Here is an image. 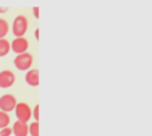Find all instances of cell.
I'll return each instance as SVG.
<instances>
[{
  "mask_svg": "<svg viewBox=\"0 0 152 136\" xmlns=\"http://www.w3.org/2000/svg\"><path fill=\"white\" fill-rule=\"evenodd\" d=\"M32 63H34V56L28 52L20 53L13 60V64L19 71H29L32 67Z\"/></svg>",
  "mask_w": 152,
  "mask_h": 136,
  "instance_id": "6da1fadb",
  "label": "cell"
},
{
  "mask_svg": "<svg viewBox=\"0 0 152 136\" xmlns=\"http://www.w3.org/2000/svg\"><path fill=\"white\" fill-rule=\"evenodd\" d=\"M27 28H28V20H27L26 16L20 15L13 20L12 32L16 37H23V35L27 32Z\"/></svg>",
  "mask_w": 152,
  "mask_h": 136,
  "instance_id": "7a4b0ae2",
  "label": "cell"
},
{
  "mask_svg": "<svg viewBox=\"0 0 152 136\" xmlns=\"http://www.w3.org/2000/svg\"><path fill=\"white\" fill-rule=\"evenodd\" d=\"M15 115L18 118L19 121H23V123H28L29 119L32 118V111L27 103H18L15 108Z\"/></svg>",
  "mask_w": 152,
  "mask_h": 136,
  "instance_id": "3957f363",
  "label": "cell"
},
{
  "mask_svg": "<svg viewBox=\"0 0 152 136\" xmlns=\"http://www.w3.org/2000/svg\"><path fill=\"white\" fill-rule=\"evenodd\" d=\"M18 102H16V97L12 94H5L0 97V111L3 112H11V111H15Z\"/></svg>",
  "mask_w": 152,
  "mask_h": 136,
  "instance_id": "277c9868",
  "label": "cell"
},
{
  "mask_svg": "<svg viewBox=\"0 0 152 136\" xmlns=\"http://www.w3.org/2000/svg\"><path fill=\"white\" fill-rule=\"evenodd\" d=\"M16 78L15 73L10 69H4L0 72V88H10L13 86Z\"/></svg>",
  "mask_w": 152,
  "mask_h": 136,
  "instance_id": "5b68a950",
  "label": "cell"
},
{
  "mask_svg": "<svg viewBox=\"0 0 152 136\" xmlns=\"http://www.w3.org/2000/svg\"><path fill=\"white\" fill-rule=\"evenodd\" d=\"M11 48L15 53L20 55V53H26L28 50V40L24 39V37H16L15 40L11 44Z\"/></svg>",
  "mask_w": 152,
  "mask_h": 136,
  "instance_id": "8992f818",
  "label": "cell"
},
{
  "mask_svg": "<svg viewBox=\"0 0 152 136\" xmlns=\"http://www.w3.org/2000/svg\"><path fill=\"white\" fill-rule=\"evenodd\" d=\"M12 134L15 136H28L29 135V126L27 123L16 120L12 126Z\"/></svg>",
  "mask_w": 152,
  "mask_h": 136,
  "instance_id": "52a82bcc",
  "label": "cell"
},
{
  "mask_svg": "<svg viewBox=\"0 0 152 136\" xmlns=\"http://www.w3.org/2000/svg\"><path fill=\"white\" fill-rule=\"evenodd\" d=\"M26 83L31 87L39 86V71L37 69H29L26 75Z\"/></svg>",
  "mask_w": 152,
  "mask_h": 136,
  "instance_id": "ba28073f",
  "label": "cell"
},
{
  "mask_svg": "<svg viewBox=\"0 0 152 136\" xmlns=\"http://www.w3.org/2000/svg\"><path fill=\"white\" fill-rule=\"evenodd\" d=\"M11 50V44L8 40L5 39H0V58H3V56H7L8 52H10Z\"/></svg>",
  "mask_w": 152,
  "mask_h": 136,
  "instance_id": "9c48e42d",
  "label": "cell"
},
{
  "mask_svg": "<svg viewBox=\"0 0 152 136\" xmlns=\"http://www.w3.org/2000/svg\"><path fill=\"white\" fill-rule=\"evenodd\" d=\"M11 119L10 116H8L7 112H3V111H0V129L5 128V127H8V124H10Z\"/></svg>",
  "mask_w": 152,
  "mask_h": 136,
  "instance_id": "30bf717a",
  "label": "cell"
},
{
  "mask_svg": "<svg viewBox=\"0 0 152 136\" xmlns=\"http://www.w3.org/2000/svg\"><path fill=\"white\" fill-rule=\"evenodd\" d=\"M8 23L4 20V19H0V39H4V36L8 34Z\"/></svg>",
  "mask_w": 152,
  "mask_h": 136,
  "instance_id": "8fae6325",
  "label": "cell"
},
{
  "mask_svg": "<svg viewBox=\"0 0 152 136\" xmlns=\"http://www.w3.org/2000/svg\"><path fill=\"white\" fill-rule=\"evenodd\" d=\"M29 135L39 136V121H34L29 124Z\"/></svg>",
  "mask_w": 152,
  "mask_h": 136,
  "instance_id": "7c38bea8",
  "label": "cell"
},
{
  "mask_svg": "<svg viewBox=\"0 0 152 136\" xmlns=\"http://www.w3.org/2000/svg\"><path fill=\"white\" fill-rule=\"evenodd\" d=\"M11 134H12V128H10V127L0 129V136H11Z\"/></svg>",
  "mask_w": 152,
  "mask_h": 136,
  "instance_id": "4fadbf2b",
  "label": "cell"
},
{
  "mask_svg": "<svg viewBox=\"0 0 152 136\" xmlns=\"http://www.w3.org/2000/svg\"><path fill=\"white\" fill-rule=\"evenodd\" d=\"M34 118H35V121H39V105L34 108Z\"/></svg>",
  "mask_w": 152,
  "mask_h": 136,
  "instance_id": "5bb4252c",
  "label": "cell"
},
{
  "mask_svg": "<svg viewBox=\"0 0 152 136\" xmlns=\"http://www.w3.org/2000/svg\"><path fill=\"white\" fill-rule=\"evenodd\" d=\"M37 11H39V8L35 7L34 8V13H35V16H36V18H39V12H37Z\"/></svg>",
  "mask_w": 152,
  "mask_h": 136,
  "instance_id": "9a60e30c",
  "label": "cell"
},
{
  "mask_svg": "<svg viewBox=\"0 0 152 136\" xmlns=\"http://www.w3.org/2000/svg\"><path fill=\"white\" fill-rule=\"evenodd\" d=\"M8 8L7 7H4V8H0V13H3V12H5V11H7Z\"/></svg>",
  "mask_w": 152,
  "mask_h": 136,
  "instance_id": "2e32d148",
  "label": "cell"
}]
</instances>
